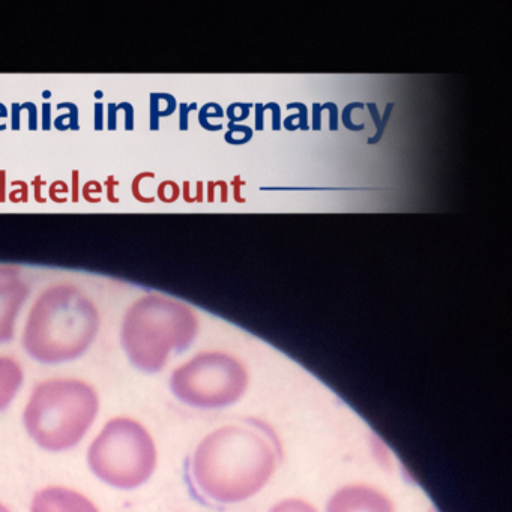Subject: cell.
Masks as SVG:
<instances>
[{
	"mask_svg": "<svg viewBox=\"0 0 512 512\" xmlns=\"http://www.w3.org/2000/svg\"><path fill=\"white\" fill-rule=\"evenodd\" d=\"M281 445L259 419H242L206 434L191 460V476L206 499L223 505L259 494L277 472Z\"/></svg>",
	"mask_w": 512,
	"mask_h": 512,
	"instance_id": "cell-1",
	"label": "cell"
},
{
	"mask_svg": "<svg viewBox=\"0 0 512 512\" xmlns=\"http://www.w3.org/2000/svg\"><path fill=\"white\" fill-rule=\"evenodd\" d=\"M100 328L94 299L77 284L59 281L35 299L23 331V347L35 361L62 364L85 355Z\"/></svg>",
	"mask_w": 512,
	"mask_h": 512,
	"instance_id": "cell-2",
	"label": "cell"
},
{
	"mask_svg": "<svg viewBox=\"0 0 512 512\" xmlns=\"http://www.w3.org/2000/svg\"><path fill=\"white\" fill-rule=\"evenodd\" d=\"M199 328V317L190 305L149 293L125 311L121 343L134 367L157 373L166 367L172 353L191 346Z\"/></svg>",
	"mask_w": 512,
	"mask_h": 512,
	"instance_id": "cell-3",
	"label": "cell"
},
{
	"mask_svg": "<svg viewBox=\"0 0 512 512\" xmlns=\"http://www.w3.org/2000/svg\"><path fill=\"white\" fill-rule=\"evenodd\" d=\"M100 412L94 386L80 379H49L37 385L23 413L31 439L50 452L68 451L85 439Z\"/></svg>",
	"mask_w": 512,
	"mask_h": 512,
	"instance_id": "cell-4",
	"label": "cell"
},
{
	"mask_svg": "<svg viewBox=\"0 0 512 512\" xmlns=\"http://www.w3.org/2000/svg\"><path fill=\"white\" fill-rule=\"evenodd\" d=\"M88 463L94 475L110 487L133 490L154 475L157 445L142 422L118 416L104 425L89 446Z\"/></svg>",
	"mask_w": 512,
	"mask_h": 512,
	"instance_id": "cell-5",
	"label": "cell"
},
{
	"mask_svg": "<svg viewBox=\"0 0 512 512\" xmlns=\"http://www.w3.org/2000/svg\"><path fill=\"white\" fill-rule=\"evenodd\" d=\"M250 385V374L241 359L227 352L197 353L175 368L170 377L173 394L197 409H223L238 403Z\"/></svg>",
	"mask_w": 512,
	"mask_h": 512,
	"instance_id": "cell-6",
	"label": "cell"
},
{
	"mask_svg": "<svg viewBox=\"0 0 512 512\" xmlns=\"http://www.w3.org/2000/svg\"><path fill=\"white\" fill-rule=\"evenodd\" d=\"M29 293L19 266L0 265V344L13 340L17 317Z\"/></svg>",
	"mask_w": 512,
	"mask_h": 512,
	"instance_id": "cell-7",
	"label": "cell"
},
{
	"mask_svg": "<svg viewBox=\"0 0 512 512\" xmlns=\"http://www.w3.org/2000/svg\"><path fill=\"white\" fill-rule=\"evenodd\" d=\"M326 512H397V508L394 500L380 488L349 484L332 494Z\"/></svg>",
	"mask_w": 512,
	"mask_h": 512,
	"instance_id": "cell-8",
	"label": "cell"
},
{
	"mask_svg": "<svg viewBox=\"0 0 512 512\" xmlns=\"http://www.w3.org/2000/svg\"><path fill=\"white\" fill-rule=\"evenodd\" d=\"M31 512H100V509L80 491L53 485L35 494Z\"/></svg>",
	"mask_w": 512,
	"mask_h": 512,
	"instance_id": "cell-9",
	"label": "cell"
},
{
	"mask_svg": "<svg viewBox=\"0 0 512 512\" xmlns=\"http://www.w3.org/2000/svg\"><path fill=\"white\" fill-rule=\"evenodd\" d=\"M22 365L16 359L0 356V412L7 409L23 385Z\"/></svg>",
	"mask_w": 512,
	"mask_h": 512,
	"instance_id": "cell-10",
	"label": "cell"
},
{
	"mask_svg": "<svg viewBox=\"0 0 512 512\" xmlns=\"http://www.w3.org/2000/svg\"><path fill=\"white\" fill-rule=\"evenodd\" d=\"M178 110V101L166 92H152L149 97V127L152 131L160 130V119L169 118Z\"/></svg>",
	"mask_w": 512,
	"mask_h": 512,
	"instance_id": "cell-11",
	"label": "cell"
},
{
	"mask_svg": "<svg viewBox=\"0 0 512 512\" xmlns=\"http://www.w3.org/2000/svg\"><path fill=\"white\" fill-rule=\"evenodd\" d=\"M56 109L65 110L64 115H59L53 121V127L56 130L61 131V133H65V131H80V113L77 104L59 103Z\"/></svg>",
	"mask_w": 512,
	"mask_h": 512,
	"instance_id": "cell-12",
	"label": "cell"
},
{
	"mask_svg": "<svg viewBox=\"0 0 512 512\" xmlns=\"http://www.w3.org/2000/svg\"><path fill=\"white\" fill-rule=\"evenodd\" d=\"M226 116L223 107L218 103H208L199 110V124L203 130L209 133H217L223 130V124H212L211 119H221Z\"/></svg>",
	"mask_w": 512,
	"mask_h": 512,
	"instance_id": "cell-13",
	"label": "cell"
},
{
	"mask_svg": "<svg viewBox=\"0 0 512 512\" xmlns=\"http://www.w3.org/2000/svg\"><path fill=\"white\" fill-rule=\"evenodd\" d=\"M368 110H370L371 118H373L374 125H376L377 133L373 137L367 140L368 145H377L382 140L383 134H385L386 127H388L389 118H391L392 110H394L395 104L388 103L386 106L385 113L382 118L379 115V109H377L376 103H368Z\"/></svg>",
	"mask_w": 512,
	"mask_h": 512,
	"instance_id": "cell-14",
	"label": "cell"
},
{
	"mask_svg": "<svg viewBox=\"0 0 512 512\" xmlns=\"http://www.w3.org/2000/svg\"><path fill=\"white\" fill-rule=\"evenodd\" d=\"M287 109H296L298 113L296 115L287 116L283 121V127L287 131L293 133V131H308L310 130V124H308V109L304 103H290L287 104Z\"/></svg>",
	"mask_w": 512,
	"mask_h": 512,
	"instance_id": "cell-15",
	"label": "cell"
},
{
	"mask_svg": "<svg viewBox=\"0 0 512 512\" xmlns=\"http://www.w3.org/2000/svg\"><path fill=\"white\" fill-rule=\"evenodd\" d=\"M269 512H319V509L305 499L299 497H287L281 502L275 503Z\"/></svg>",
	"mask_w": 512,
	"mask_h": 512,
	"instance_id": "cell-16",
	"label": "cell"
},
{
	"mask_svg": "<svg viewBox=\"0 0 512 512\" xmlns=\"http://www.w3.org/2000/svg\"><path fill=\"white\" fill-rule=\"evenodd\" d=\"M227 128H229V131L224 134V140H226L229 145H247V143L251 142V139H253V128L248 127V125L230 124L229 122V124H227Z\"/></svg>",
	"mask_w": 512,
	"mask_h": 512,
	"instance_id": "cell-17",
	"label": "cell"
},
{
	"mask_svg": "<svg viewBox=\"0 0 512 512\" xmlns=\"http://www.w3.org/2000/svg\"><path fill=\"white\" fill-rule=\"evenodd\" d=\"M149 179H155L154 172H140L139 175L134 176L133 182H131V194L137 202L143 203V205H154L157 202V196L143 193L142 185Z\"/></svg>",
	"mask_w": 512,
	"mask_h": 512,
	"instance_id": "cell-18",
	"label": "cell"
},
{
	"mask_svg": "<svg viewBox=\"0 0 512 512\" xmlns=\"http://www.w3.org/2000/svg\"><path fill=\"white\" fill-rule=\"evenodd\" d=\"M181 197V187L175 181H163L157 187V199L164 205H172Z\"/></svg>",
	"mask_w": 512,
	"mask_h": 512,
	"instance_id": "cell-19",
	"label": "cell"
},
{
	"mask_svg": "<svg viewBox=\"0 0 512 512\" xmlns=\"http://www.w3.org/2000/svg\"><path fill=\"white\" fill-rule=\"evenodd\" d=\"M8 202L13 205H26L29 202V184L26 181L11 182V191L8 193Z\"/></svg>",
	"mask_w": 512,
	"mask_h": 512,
	"instance_id": "cell-20",
	"label": "cell"
},
{
	"mask_svg": "<svg viewBox=\"0 0 512 512\" xmlns=\"http://www.w3.org/2000/svg\"><path fill=\"white\" fill-rule=\"evenodd\" d=\"M254 104L251 103H233L227 107L226 116L229 118L230 124H241L242 121L248 119Z\"/></svg>",
	"mask_w": 512,
	"mask_h": 512,
	"instance_id": "cell-21",
	"label": "cell"
},
{
	"mask_svg": "<svg viewBox=\"0 0 512 512\" xmlns=\"http://www.w3.org/2000/svg\"><path fill=\"white\" fill-rule=\"evenodd\" d=\"M103 193V185L98 181H88L80 188V196H82L89 205H100L101 194Z\"/></svg>",
	"mask_w": 512,
	"mask_h": 512,
	"instance_id": "cell-22",
	"label": "cell"
},
{
	"mask_svg": "<svg viewBox=\"0 0 512 512\" xmlns=\"http://www.w3.org/2000/svg\"><path fill=\"white\" fill-rule=\"evenodd\" d=\"M71 188L65 181H55L49 188V199L56 205H65L70 200Z\"/></svg>",
	"mask_w": 512,
	"mask_h": 512,
	"instance_id": "cell-23",
	"label": "cell"
},
{
	"mask_svg": "<svg viewBox=\"0 0 512 512\" xmlns=\"http://www.w3.org/2000/svg\"><path fill=\"white\" fill-rule=\"evenodd\" d=\"M181 194L182 197H184V202L188 203V205H193V203H203L205 202V182H196V193L193 194L191 193V182L185 181Z\"/></svg>",
	"mask_w": 512,
	"mask_h": 512,
	"instance_id": "cell-24",
	"label": "cell"
},
{
	"mask_svg": "<svg viewBox=\"0 0 512 512\" xmlns=\"http://www.w3.org/2000/svg\"><path fill=\"white\" fill-rule=\"evenodd\" d=\"M364 103H350L344 107L343 115H341V121H343L344 127L346 130L352 131V133H359V131L365 130L364 124L356 125L355 122L352 121V112L355 109H364Z\"/></svg>",
	"mask_w": 512,
	"mask_h": 512,
	"instance_id": "cell-25",
	"label": "cell"
},
{
	"mask_svg": "<svg viewBox=\"0 0 512 512\" xmlns=\"http://www.w3.org/2000/svg\"><path fill=\"white\" fill-rule=\"evenodd\" d=\"M206 187H208V203H215L217 190H220V202H229V184L226 181H211Z\"/></svg>",
	"mask_w": 512,
	"mask_h": 512,
	"instance_id": "cell-26",
	"label": "cell"
},
{
	"mask_svg": "<svg viewBox=\"0 0 512 512\" xmlns=\"http://www.w3.org/2000/svg\"><path fill=\"white\" fill-rule=\"evenodd\" d=\"M197 109V103H181L178 104L179 110V130L188 131L190 128V113Z\"/></svg>",
	"mask_w": 512,
	"mask_h": 512,
	"instance_id": "cell-27",
	"label": "cell"
},
{
	"mask_svg": "<svg viewBox=\"0 0 512 512\" xmlns=\"http://www.w3.org/2000/svg\"><path fill=\"white\" fill-rule=\"evenodd\" d=\"M119 181L115 178V176L110 175L107 176L106 182H104V193L107 196V202L112 203V205H119L121 203V199L116 196V187H118Z\"/></svg>",
	"mask_w": 512,
	"mask_h": 512,
	"instance_id": "cell-28",
	"label": "cell"
},
{
	"mask_svg": "<svg viewBox=\"0 0 512 512\" xmlns=\"http://www.w3.org/2000/svg\"><path fill=\"white\" fill-rule=\"evenodd\" d=\"M47 182L41 178L40 175L35 176L34 181H32L31 187L34 190V199L38 205H46L47 197L43 194V187H46Z\"/></svg>",
	"mask_w": 512,
	"mask_h": 512,
	"instance_id": "cell-29",
	"label": "cell"
},
{
	"mask_svg": "<svg viewBox=\"0 0 512 512\" xmlns=\"http://www.w3.org/2000/svg\"><path fill=\"white\" fill-rule=\"evenodd\" d=\"M121 109L122 112H124L125 115V121H124V128L127 131H133L134 128H136V110H134L133 104L127 103H121Z\"/></svg>",
	"mask_w": 512,
	"mask_h": 512,
	"instance_id": "cell-30",
	"label": "cell"
},
{
	"mask_svg": "<svg viewBox=\"0 0 512 512\" xmlns=\"http://www.w3.org/2000/svg\"><path fill=\"white\" fill-rule=\"evenodd\" d=\"M23 109H25V112H28V128L29 131H37L38 130V109L37 104L31 103V101H28V103L22 104Z\"/></svg>",
	"mask_w": 512,
	"mask_h": 512,
	"instance_id": "cell-31",
	"label": "cell"
},
{
	"mask_svg": "<svg viewBox=\"0 0 512 512\" xmlns=\"http://www.w3.org/2000/svg\"><path fill=\"white\" fill-rule=\"evenodd\" d=\"M266 112L272 113V131H280L283 127V119H281V107L277 103L265 104Z\"/></svg>",
	"mask_w": 512,
	"mask_h": 512,
	"instance_id": "cell-32",
	"label": "cell"
},
{
	"mask_svg": "<svg viewBox=\"0 0 512 512\" xmlns=\"http://www.w3.org/2000/svg\"><path fill=\"white\" fill-rule=\"evenodd\" d=\"M322 109L329 113V131H338V106L335 103L322 104Z\"/></svg>",
	"mask_w": 512,
	"mask_h": 512,
	"instance_id": "cell-33",
	"label": "cell"
},
{
	"mask_svg": "<svg viewBox=\"0 0 512 512\" xmlns=\"http://www.w3.org/2000/svg\"><path fill=\"white\" fill-rule=\"evenodd\" d=\"M11 130H22V104H11Z\"/></svg>",
	"mask_w": 512,
	"mask_h": 512,
	"instance_id": "cell-34",
	"label": "cell"
},
{
	"mask_svg": "<svg viewBox=\"0 0 512 512\" xmlns=\"http://www.w3.org/2000/svg\"><path fill=\"white\" fill-rule=\"evenodd\" d=\"M71 202L74 205L80 202V172L77 169L71 172Z\"/></svg>",
	"mask_w": 512,
	"mask_h": 512,
	"instance_id": "cell-35",
	"label": "cell"
},
{
	"mask_svg": "<svg viewBox=\"0 0 512 512\" xmlns=\"http://www.w3.org/2000/svg\"><path fill=\"white\" fill-rule=\"evenodd\" d=\"M118 113H119L118 104L110 103L109 104V118H107V130H109V131L118 130Z\"/></svg>",
	"mask_w": 512,
	"mask_h": 512,
	"instance_id": "cell-36",
	"label": "cell"
},
{
	"mask_svg": "<svg viewBox=\"0 0 512 512\" xmlns=\"http://www.w3.org/2000/svg\"><path fill=\"white\" fill-rule=\"evenodd\" d=\"M245 181H242L241 176H235V179L232 181V188H233V200H235L236 203H245L247 202V199H245L244 196H242L241 188L244 187Z\"/></svg>",
	"mask_w": 512,
	"mask_h": 512,
	"instance_id": "cell-37",
	"label": "cell"
},
{
	"mask_svg": "<svg viewBox=\"0 0 512 512\" xmlns=\"http://www.w3.org/2000/svg\"><path fill=\"white\" fill-rule=\"evenodd\" d=\"M254 112H256V127H254V130H265V104H254Z\"/></svg>",
	"mask_w": 512,
	"mask_h": 512,
	"instance_id": "cell-38",
	"label": "cell"
},
{
	"mask_svg": "<svg viewBox=\"0 0 512 512\" xmlns=\"http://www.w3.org/2000/svg\"><path fill=\"white\" fill-rule=\"evenodd\" d=\"M94 130L95 131H103L104 130V106L101 103H95L94 106Z\"/></svg>",
	"mask_w": 512,
	"mask_h": 512,
	"instance_id": "cell-39",
	"label": "cell"
},
{
	"mask_svg": "<svg viewBox=\"0 0 512 512\" xmlns=\"http://www.w3.org/2000/svg\"><path fill=\"white\" fill-rule=\"evenodd\" d=\"M8 172L5 169H0V205L8 202Z\"/></svg>",
	"mask_w": 512,
	"mask_h": 512,
	"instance_id": "cell-40",
	"label": "cell"
},
{
	"mask_svg": "<svg viewBox=\"0 0 512 512\" xmlns=\"http://www.w3.org/2000/svg\"><path fill=\"white\" fill-rule=\"evenodd\" d=\"M41 127L44 131L52 130V104H43V121H41Z\"/></svg>",
	"mask_w": 512,
	"mask_h": 512,
	"instance_id": "cell-41",
	"label": "cell"
},
{
	"mask_svg": "<svg viewBox=\"0 0 512 512\" xmlns=\"http://www.w3.org/2000/svg\"><path fill=\"white\" fill-rule=\"evenodd\" d=\"M322 112L325 110L322 109V104H313V130L320 131L322 130Z\"/></svg>",
	"mask_w": 512,
	"mask_h": 512,
	"instance_id": "cell-42",
	"label": "cell"
},
{
	"mask_svg": "<svg viewBox=\"0 0 512 512\" xmlns=\"http://www.w3.org/2000/svg\"><path fill=\"white\" fill-rule=\"evenodd\" d=\"M10 116L11 113L10 110H8V107L5 106L4 103H0V133H2V131L7 130L8 124L5 121H7V119L10 118Z\"/></svg>",
	"mask_w": 512,
	"mask_h": 512,
	"instance_id": "cell-43",
	"label": "cell"
},
{
	"mask_svg": "<svg viewBox=\"0 0 512 512\" xmlns=\"http://www.w3.org/2000/svg\"><path fill=\"white\" fill-rule=\"evenodd\" d=\"M0 512H11L4 503H0Z\"/></svg>",
	"mask_w": 512,
	"mask_h": 512,
	"instance_id": "cell-44",
	"label": "cell"
},
{
	"mask_svg": "<svg viewBox=\"0 0 512 512\" xmlns=\"http://www.w3.org/2000/svg\"><path fill=\"white\" fill-rule=\"evenodd\" d=\"M95 98H97V100H101V98H103V92H101V91L95 92Z\"/></svg>",
	"mask_w": 512,
	"mask_h": 512,
	"instance_id": "cell-45",
	"label": "cell"
},
{
	"mask_svg": "<svg viewBox=\"0 0 512 512\" xmlns=\"http://www.w3.org/2000/svg\"><path fill=\"white\" fill-rule=\"evenodd\" d=\"M43 97H44V98H46V100H47V98L52 97V92H50V91H44V92H43Z\"/></svg>",
	"mask_w": 512,
	"mask_h": 512,
	"instance_id": "cell-46",
	"label": "cell"
}]
</instances>
